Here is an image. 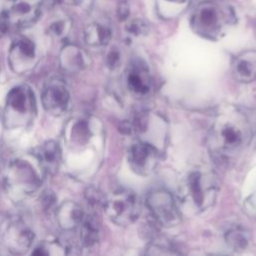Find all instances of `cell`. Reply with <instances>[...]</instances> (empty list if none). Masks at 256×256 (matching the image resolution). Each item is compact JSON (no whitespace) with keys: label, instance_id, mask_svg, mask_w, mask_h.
Returning a JSON list of instances; mask_svg holds the SVG:
<instances>
[{"label":"cell","instance_id":"cell-1","mask_svg":"<svg viewBox=\"0 0 256 256\" xmlns=\"http://www.w3.org/2000/svg\"><path fill=\"white\" fill-rule=\"evenodd\" d=\"M253 133V123L239 107L228 105L220 110L210 128L209 147L218 157L228 158L248 143Z\"/></svg>","mask_w":256,"mask_h":256},{"label":"cell","instance_id":"cell-2","mask_svg":"<svg viewBox=\"0 0 256 256\" xmlns=\"http://www.w3.org/2000/svg\"><path fill=\"white\" fill-rule=\"evenodd\" d=\"M217 192L216 174L207 167H195L188 170L178 184V203L185 214L195 215L213 205Z\"/></svg>","mask_w":256,"mask_h":256},{"label":"cell","instance_id":"cell-3","mask_svg":"<svg viewBox=\"0 0 256 256\" xmlns=\"http://www.w3.org/2000/svg\"><path fill=\"white\" fill-rule=\"evenodd\" d=\"M233 9L226 3L204 1L197 5L191 16V27L201 37L216 40L235 23Z\"/></svg>","mask_w":256,"mask_h":256},{"label":"cell","instance_id":"cell-4","mask_svg":"<svg viewBox=\"0 0 256 256\" xmlns=\"http://www.w3.org/2000/svg\"><path fill=\"white\" fill-rule=\"evenodd\" d=\"M36 115V101L30 87L19 85L10 90L4 108V124L9 129L29 126Z\"/></svg>","mask_w":256,"mask_h":256},{"label":"cell","instance_id":"cell-5","mask_svg":"<svg viewBox=\"0 0 256 256\" xmlns=\"http://www.w3.org/2000/svg\"><path fill=\"white\" fill-rule=\"evenodd\" d=\"M5 185L12 197L22 198L39 188L41 177L31 162L25 159H17L6 170Z\"/></svg>","mask_w":256,"mask_h":256},{"label":"cell","instance_id":"cell-6","mask_svg":"<svg viewBox=\"0 0 256 256\" xmlns=\"http://www.w3.org/2000/svg\"><path fill=\"white\" fill-rule=\"evenodd\" d=\"M105 213L109 219L120 226L133 223L141 212L136 194L129 190H119L106 199Z\"/></svg>","mask_w":256,"mask_h":256},{"label":"cell","instance_id":"cell-7","mask_svg":"<svg viewBox=\"0 0 256 256\" xmlns=\"http://www.w3.org/2000/svg\"><path fill=\"white\" fill-rule=\"evenodd\" d=\"M146 204L156 221L164 227L180 223V212L172 194L165 189H155L146 197Z\"/></svg>","mask_w":256,"mask_h":256},{"label":"cell","instance_id":"cell-8","mask_svg":"<svg viewBox=\"0 0 256 256\" xmlns=\"http://www.w3.org/2000/svg\"><path fill=\"white\" fill-rule=\"evenodd\" d=\"M32 230L20 218L6 219L0 227V242L10 252L25 253L33 242Z\"/></svg>","mask_w":256,"mask_h":256},{"label":"cell","instance_id":"cell-9","mask_svg":"<svg viewBox=\"0 0 256 256\" xmlns=\"http://www.w3.org/2000/svg\"><path fill=\"white\" fill-rule=\"evenodd\" d=\"M159 159L157 148L145 141L134 143L128 151V162L131 169L141 176L150 175L155 170Z\"/></svg>","mask_w":256,"mask_h":256},{"label":"cell","instance_id":"cell-10","mask_svg":"<svg viewBox=\"0 0 256 256\" xmlns=\"http://www.w3.org/2000/svg\"><path fill=\"white\" fill-rule=\"evenodd\" d=\"M8 61L11 69L17 74L30 72L37 63V54L34 43L26 38L16 39L9 50Z\"/></svg>","mask_w":256,"mask_h":256},{"label":"cell","instance_id":"cell-11","mask_svg":"<svg viewBox=\"0 0 256 256\" xmlns=\"http://www.w3.org/2000/svg\"><path fill=\"white\" fill-rule=\"evenodd\" d=\"M41 99L43 107L48 113L59 116L68 107L70 93L66 84L61 79L53 78L44 85Z\"/></svg>","mask_w":256,"mask_h":256},{"label":"cell","instance_id":"cell-12","mask_svg":"<svg viewBox=\"0 0 256 256\" xmlns=\"http://www.w3.org/2000/svg\"><path fill=\"white\" fill-rule=\"evenodd\" d=\"M42 0H15L6 11L11 26L28 27L40 16Z\"/></svg>","mask_w":256,"mask_h":256},{"label":"cell","instance_id":"cell-13","mask_svg":"<svg viewBox=\"0 0 256 256\" xmlns=\"http://www.w3.org/2000/svg\"><path fill=\"white\" fill-rule=\"evenodd\" d=\"M126 85L130 92L137 97L147 96L152 88V80L146 64L137 59L134 60L126 73Z\"/></svg>","mask_w":256,"mask_h":256},{"label":"cell","instance_id":"cell-14","mask_svg":"<svg viewBox=\"0 0 256 256\" xmlns=\"http://www.w3.org/2000/svg\"><path fill=\"white\" fill-rule=\"evenodd\" d=\"M233 78L241 83L256 79V50H247L238 54L231 65Z\"/></svg>","mask_w":256,"mask_h":256},{"label":"cell","instance_id":"cell-15","mask_svg":"<svg viewBox=\"0 0 256 256\" xmlns=\"http://www.w3.org/2000/svg\"><path fill=\"white\" fill-rule=\"evenodd\" d=\"M35 157L42 170L46 173L54 174L57 172L61 162L60 146L56 141H46L36 149Z\"/></svg>","mask_w":256,"mask_h":256},{"label":"cell","instance_id":"cell-16","mask_svg":"<svg viewBox=\"0 0 256 256\" xmlns=\"http://www.w3.org/2000/svg\"><path fill=\"white\" fill-rule=\"evenodd\" d=\"M85 213L83 209L73 201L63 202L56 211V220L61 229L71 231L77 229Z\"/></svg>","mask_w":256,"mask_h":256},{"label":"cell","instance_id":"cell-17","mask_svg":"<svg viewBox=\"0 0 256 256\" xmlns=\"http://www.w3.org/2000/svg\"><path fill=\"white\" fill-rule=\"evenodd\" d=\"M88 64L86 53L78 46L68 44L63 47L60 53V65L62 69L68 72H78L84 69Z\"/></svg>","mask_w":256,"mask_h":256},{"label":"cell","instance_id":"cell-18","mask_svg":"<svg viewBox=\"0 0 256 256\" xmlns=\"http://www.w3.org/2000/svg\"><path fill=\"white\" fill-rule=\"evenodd\" d=\"M112 37L110 27L102 22H92L84 30L85 42L92 47H102L109 43Z\"/></svg>","mask_w":256,"mask_h":256},{"label":"cell","instance_id":"cell-19","mask_svg":"<svg viewBox=\"0 0 256 256\" xmlns=\"http://www.w3.org/2000/svg\"><path fill=\"white\" fill-rule=\"evenodd\" d=\"M79 240L83 247L93 248L99 241V227L95 218L86 215L79 224Z\"/></svg>","mask_w":256,"mask_h":256},{"label":"cell","instance_id":"cell-20","mask_svg":"<svg viewBox=\"0 0 256 256\" xmlns=\"http://www.w3.org/2000/svg\"><path fill=\"white\" fill-rule=\"evenodd\" d=\"M250 239V233L243 228L231 229L225 235L226 243L236 251L244 250L248 246Z\"/></svg>","mask_w":256,"mask_h":256},{"label":"cell","instance_id":"cell-21","mask_svg":"<svg viewBox=\"0 0 256 256\" xmlns=\"http://www.w3.org/2000/svg\"><path fill=\"white\" fill-rule=\"evenodd\" d=\"M70 246L65 245L59 240H46L40 243L33 254L35 255H64L69 253Z\"/></svg>","mask_w":256,"mask_h":256},{"label":"cell","instance_id":"cell-22","mask_svg":"<svg viewBox=\"0 0 256 256\" xmlns=\"http://www.w3.org/2000/svg\"><path fill=\"white\" fill-rule=\"evenodd\" d=\"M125 30L133 37H141L148 34L149 26L142 19H133L126 24Z\"/></svg>","mask_w":256,"mask_h":256},{"label":"cell","instance_id":"cell-23","mask_svg":"<svg viewBox=\"0 0 256 256\" xmlns=\"http://www.w3.org/2000/svg\"><path fill=\"white\" fill-rule=\"evenodd\" d=\"M71 27V22L69 19H59L57 21H54L49 27H48V33L57 39L63 38L67 35Z\"/></svg>","mask_w":256,"mask_h":256},{"label":"cell","instance_id":"cell-24","mask_svg":"<svg viewBox=\"0 0 256 256\" xmlns=\"http://www.w3.org/2000/svg\"><path fill=\"white\" fill-rule=\"evenodd\" d=\"M85 198L87 202L94 208H104L107 199L102 191L95 187H89L85 191Z\"/></svg>","mask_w":256,"mask_h":256},{"label":"cell","instance_id":"cell-25","mask_svg":"<svg viewBox=\"0 0 256 256\" xmlns=\"http://www.w3.org/2000/svg\"><path fill=\"white\" fill-rule=\"evenodd\" d=\"M106 62L107 65L110 68H116L119 65L120 62V53L117 49H112L109 51V53L107 54V58H106Z\"/></svg>","mask_w":256,"mask_h":256},{"label":"cell","instance_id":"cell-26","mask_svg":"<svg viewBox=\"0 0 256 256\" xmlns=\"http://www.w3.org/2000/svg\"><path fill=\"white\" fill-rule=\"evenodd\" d=\"M129 12H130V9H129V5L126 1H122L120 2L118 8H117V16H118V19L120 21H125L128 16H129Z\"/></svg>","mask_w":256,"mask_h":256},{"label":"cell","instance_id":"cell-27","mask_svg":"<svg viewBox=\"0 0 256 256\" xmlns=\"http://www.w3.org/2000/svg\"><path fill=\"white\" fill-rule=\"evenodd\" d=\"M10 26H11V24H10L7 12L3 11L0 14V36L4 35L9 30Z\"/></svg>","mask_w":256,"mask_h":256},{"label":"cell","instance_id":"cell-28","mask_svg":"<svg viewBox=\"0 0 256 256\" xmlns=\"http://www.w3.org/2000/svg\"><path fill=\"white\" fill-rule=\"evenodd\" d=\"M55 202V196L52 193H46L43 196V203L45 207H50Z\"/></svg>","mask_w":256,"mask_h":256},{"label":"cell","instance_id":"cell-29","mask_svg":"<svg viewBox=\"0 0 256 256\" xmlns=\"http://www.w3.org/2000/svg\"><path fill=\"white\" fill-rule=\"evenodd\" d=\"M70 3L78 6H88L91 4L92 0H68Z\"/></svg>","mask_w":256,"mask_h":256},{"label":"cell","instance_id":"cell-30","mask_svg":"<svg viewBox=\"0 0 256 256\" xmlns=\"http://www.w3.org/2000/svg\"><path fill=\"white\" fill-rule=\"evenodd\" d=\"M164 1L168 2V3H173V4H184L188 0H164Z\"/></svg>","mask_w":256,"mask_h":256},{"label":"cell","instance_id":"cell-31","mask_svg":"<svg viewBox=\"0 0 256 256\" xmlns=\"http://www.w3.org/2000/svg\"><path fill=\"white\" fill-rule=\"evenodd\" d=\"M60 0H49V2H50V4L51 5H55L56 3H58Z\"/></svg>","mask_w":256,"mask_h":256}]
</instances>
